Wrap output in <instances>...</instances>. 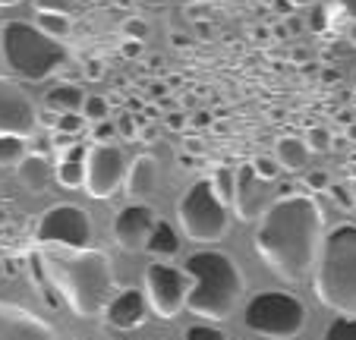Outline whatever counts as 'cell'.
I'll use <instances>...</instances> for the list:
<instances>
[{"label":"cell","instance_id":"cell-1","mask_svg":"<svg viewBox=\"0 0 356 340\" xmlns=\"http://www.w3.org/2000/svg\"><path fill=\"white\" fill-rule=\"evenodd\" d=\"M322 240H325L322 208L306 193L281 195L259 218V230H256L259 255L277 277L290 280V284H296L309 271H316Z\"/></svg>","mask_w":356,"mask_h":340},{"label":"cell","instance_id":"cell-2","mask_svg":"<svg viewBox=\"0 0 356 340\" xmlns=\"http://www.w3.org/2000/svg\"><path fill=\"white\" fill-rule=\"evenodd\" d=\"M41 265H44V277L54 284V290L82 318L104 315L108 302L120 290L114 277V265H111L108 252H101V249L44 246Z\"/></svg>","mask_w":356,"mask_h":340},{"label":"cell","instance_id":"cell-3","mask_svg":"<svg viewBox=\"0 0 356 340\" xmlns=\"http://www.w3.org/2000/svg\"><path fill=\"white\" fill-rule=\"evenodd\" d=\"M183 271L193 277L186 309L205 321H224L240 306L246 280L236 261L221 249H199L183 261Z\"/></svg>","mask_w":356,"mask_h":340},{"label":"cell","instance_id":"cell-4","mask_svg":"<svg viewBox=\"0 0 356 340\" xmlns=\"http://www.w3.org/2000/svg\"><path fill=\"white\" fill-rule=\"evenodd\" d=\"M316 296L337 315H356V224L325 234L316 261Z\"/></svg>","mask_w":356,"mask_h":340},{"label":"cell","instance_id":"cell-5","mask_svg":"<svg viewBox=\"0 0 356 340\" xmlns=\"http://www.w3.org/2000/svg\"><path fill=\"white\" fill-rule=\"evenodd\" d=\"M0 54L7 70L22 82H44L67 63V44L41 32L35 22L13 19L0 29Z\"/></svg>","mask_w":356,"mask_h":340},{"label":"cell","instance_id":"cell-6","mask_svg":"<svg viewBox=\"0 0 356 340\" xmlns=\"http://www.w3.org/2000/svg\"><path fill=\"white\" fill-rule=\"evenodd\" d=\"M177 220L189 240L218 243L230 227V205L215 193L211 180H195L177 202Z\"/></svg>","mask_w":356,"mask_h":340},{"label":"cell","instance_id":"cell-7","mask_svg":"<svg viewBox=\"0 0 356 340\" xmlns=\"http://www.w3.org/2000/svg\"><path fill=\"white\" fill-rule=\"evenodd\" d=\"M306 306L293 293L284 290H262L243 309V321L249 331L262 334L268 340H290L306 327Z\"/></svg>","mask_w":356,"mask_h":340},{"label":"cell","instance_id":"cell-8","mask_svg":"<svg viewBox=\"0 0 356 340\" xmlns=\"http://www.w3.org/2000/svg\"><path fill=\"white\" fill-rule=\"evenodd\" d=\"M92 218L79 205H54L47 208L35 224L38 246H63V249H88L92 246Z\"/></svg>","mask_w":356,"mask_h":340},{"label":"cell","instance_id":"cell-9","mask_svg":"<svg viewBox=\"0 0 356 340\" xmlns=\"http://www.w3.org/2000/svg\"><path fill=\"white\" fill-rule=\"evenodd\" d=\"M193 277L170 261H152L145 268V300L158 318H174L186 309Z\"/></svg>","mask_w":356,"mask_h":340},{"label":"cell","instance_id":"cell-10","mask_svg":"<svg viewBox=\"0 0 356 340\" xmlns=\"http://www.w3.org/2000/svg\"><path fill=\"white\" fill-rule=\"evenodd\" d=\"M127 158L117 142H95L86 158V193L92 199H111L127 180Z\"/></svg>","mask_w":356,"mask_h":340},{"label":"cell","instance_id":"cell-11","mask_svg":"<svg viewBox=\"0 0 356 340\" xmlns=\"http://www.w3.org/2000/svg\"><path fill=\"white\" fill-rule=\"evenodd\" d=\"M38 107L29 92L16 82V76H0V136H35Z\"/></svg>","mask_w":356,"mask_h":340},{"label":"cell","instance_id":"cell-12","mask_svg":"<svg viewBox=\"0 0 356 340\" xmlns=\"http://www.w3.org/2000/svg\"><path fill=\"white\" fill-rule=\"evenodd\" d=\"M158 224L155 211L145 205V202H129L120 211L114 214V224H111V234H114L117 246L136 252V249H145V240L152 234V227Z\"/></svg>","mask_w":356,"mask_h":340},{"label":"cell","instance_id":"cell-13","mask_svg":"<svg viewBox=\"0 0 356 340\" xmlns=\"http://www.w3.org/2000/svg\"><path fill=\"white\" fill-rule=\"evenodd\" d=\"M271 205V180H262L252 164L236 167L234 211L240 220H259Z\"/></svg>","mask_w":356,"mask_h":340},{"label":"cell","instance_id":"cell-14","mask_svg":"<svg viewBox=\"0 0 356 340\" xmlns=\"http://www.w3.org/2000/svg\"><path fill=\"white\" fill-rule=\"evenodd\" d=\"M0 340H60V334L22 306L0 302Z\"/></svg>","mask_w":356,"mask_h":340},{"label":"cell","instance_id":"cell-15","mask_svg":"<svg viewBox=\"0 0 356 340\" xmlns=\"http://www.w3.org/2000/svg\"><path fill=\"white\" fill-rule=\"evenodd\" d=\"M145 302H148L145 293L136 287L117 290L114 300L104 309V321L111 327H117V331H133V327H139L145 321Z\"/></svg>","mask_w":356,"mask_h":340},{"label":"cell","instance_id":"cell-16","mask_svg":"<svg viewBox=\"0 0 356 340\" xmlns=\"http://www.w3.org/2000/svg\"><path fill=\"white\" fill-rule=\"evenodd\" d=\"M158 180H161L158 158L155 154H139V158H133V164L127 167L123 186H127V193L133 195V199H145V195H152L158 189Z\"/></svg>","mask_w":356,"mask_h":340},{"label":"cell","instance_id":"cell-17","mask_svg":"<svg viewBox=\"0 0 356 340\" xmlns=\"http://www.w3.org/2000/svg\"><path fill=\"white\" fill-rule=\"evenodd\" d=\"M88 148H92V145H86V142H76V145L63 148L60 164L54 167V177H57V183H60V186H67V189L86 186V158H88Z\"/></svg>","mask_w":356,"mask_h":340},{"label":"cell","instance_id":"cell-18","mask_svg":"<svg viewBox=\"0 0 356 340\" xmlns=\"http://www.w3.org/2000/svg\"><path fill=\"white\" fill-rule=\"evenodd\" d=\"M16 174H19L22 186L29 193H41V189H47V183L54 180V167L47 164V158L38 152V154H26L22 164L16 167Z\"/></svg>","mask_w":356,"mask_h":340},{"label":"cell","instance_id":"cell-19","mask_svg":"<svg viewBox=\"0 0 356 340\" xmlns=\"http://www.w3.org/2000/svg\"><path fill=\"white\" fill-rule=\"evenodd\" d=\"M82 104H86V95L76 82H57L44 95V107L51 113H82Z\"/></svg>","mask_w":356,"mask_h":340},{"label":"cell","instance_id":"cell-20","mask_svg":"<svg viewBox=\"0 0 356 340\" xmlns=\"http://www.w3.org/2000/svg\"><path fill=\"white\" fill-rule=\"evenodd\" d=\"M145 252L155 255V261H168L180 252V236H177V230L168 220H158V224L152 227V234H148V240H145Z\"/></svg>","mask_w":356,"mask_h":340},{"label":"cell","instance_id":"cell-21","mask_svg":"<svg viewBox=\"0 0 356 340\" xmlns=\"http://www.w3.org/2000/svg\"><path fill=\"white\" fill-rule=\"evenodd\" d=\"M309 158V145L300 136H281L275 145V161L281 164V170H302Z\"/></svg>","mask_w":356,"mask_h":340},{"label":"cell","instance_id":"cell-22","mask_svg":"<svg viewBox=\"0 0 356 340\" xmlns=\"http://www.w3.org/2000/svg\"><path fill=\"white\" fill-rule=\"evenodd\" d=\"M29 154V139L22 136H0V167H19Z\"/></svg>","mask_w":356,"mask_h":340},{"label":"cell","instance_id":"cell-23","mask_svg":"<svg viewBox=\"0 0 356 340\" xmlns=\"http://www.w3.org/2000/svg\"><path fill=\"white\" fill-rule=\"evenodd\" d=\"M35 26L41 29V32H47L51 38H67L70 29H73V19H70V13H47V10H38V22Z\"/></svg>","mask_w":356,"mask_h":340},{"label":"cell","instance_id":"cell-24","mask_svg":"<svg viewBox=\"0 0 356 340\" xmlns=\"http://www.w3.org/2000/svg\"><path fill=\"white\" fill-rule=\"evenodd\" d=\"M211 186H215V193L221 195L227 205H234V193H236V170H230L227 164L215 167V174H211Z\"/></svg>","mask_w":356,"mask_h":340},{"label":"cell","instance_id":"cell-25","mask_svg":"<svg viewBox=\"0 0 356 340\" xmlns=\"http://www.w3.org/2000/svg\"><path fill=\"white\" fill-rule=\"evenodd\" d=\"M322 340H356V315H337V318L325 327Z\"/></svg>","mask_w":356,"mask_h":340},{"label":"cell","instance_id":"cell-26","mask_svg":"<svg viewBox=\"0 0 356 340\" xmlns=\"http://www.w3.org/2000/svg\"><path fill=\"white\" fill-rule=\"evenodd\" d=\"M54 129L57 136H79L86 129V117L82 113H54Z\"/></svg>","mask_w":356,"mask_h":340},{"label":"cell","instance_id":"cell-27","mask_svg":"<svg viewBox=\"0 0 356 340\" xmlns=\"http://www.w3.org/2000/svg\"><path fill=\"white\" fill-rule=\"evenodd\" d=\"M82 117L92 123H101L108 120V101L101 98V95H86V104H82Z\"/></svg>","mask_w":356,"mask_h":340},{"label":"cell","instance_id":"cell-28","mask_svg":"<svg viewBox=\"0 0 356 340\" xmlns=\"http://www.w3.org/2000/svg\"><path fill=\"white\" fill-rule=\"evenodd\" d=\"M186 340H227V337H224V331L215 325H193L186 331Z\"/></svg>","mask_w":356,"mask_h":340},{"label":"cell","instance_id":"cell-29","mask_svg":"<svg viewBox=\"0 0 356 340\" xmlns=\"http://www.w3.org/2000/svg\"><path fill=\"white\" fill-rule=\"evenodd\" d=\"M252 167H256V174L262 177V180H275L277 170H281V164H277L275 158H256L252 161Z\"/></svg>","mask_w":356,"mask_h":340},{"label":"cell","instance_id":"cell-30","mask_svg":"<svg viewBox=\"0 0 356 340\" xmlns=\"http://www.w3.org/2000/svg\"><path fill=\"white\" fill-rule=\"evenodd\" d=\"M306 145H309V148H316V152H325V148L331 145V136H328V129H322V127L309 129V133H306Z\"/></svg>","mask_w":356,"mask_h":340},{"label":"cell","instance_id":"cell-31","mask_svg":"<svg viewBox=\"0 0 356 340\" xmlns=\"http://www.w3.org/2000/svg\"><path fill=\"white\" fill-rule=\"evenodd\" d=\"M148 35V26L142 19H127L123 22V38H133V41H142Z\"/></svg>","mask_w":356,"mask_h":340},{"label":"cell","instance_id":"cell-32","mask_svg":"<svg viewBox=\"0 0 356 340\" xmlns=\"http://www.w3.org/2000/svg\"><path fill=\"white\" fill-rule=\"evenodd\" d=\"M95 142H114L117 139V123H111V120H101V123H95Z\"/></svg>","mask_w":356,"mask_h":340},{"label":"cell","instance_id":"cell-33","mask_svg":"<svg viewBox=\"0 0 356 340\" xmlns=\"http://www.w3.org/2000/svg\"><path fill=\"white\" fill-rule=\"evenodd\" d=\"M35 7L47 13H70V0H35Z\"/></svg>","mask_w":356,"mask_h":340},{"label":"cell","instance_id":"cell-34","mask_svg":"<svg viewBox=\"0 0 356 340\" xmlns=\"http://www.w3.org/2000/svg\"><path fill=\"white\" fill-rule=\"evenodd\" d=\"M117 133L127 136V139H136L139 136V129H136V117H129V113H123L120 120H117Z\"/></svg>","mask_w":356,"mask_h":340},{"label":"cell","instance_id":"cell-35","mask_svg":"<svg viewBox=\"0 0 356 340\" xmlns=\"http://www.w3.org/2000/svg\"><path fill=\"white\" fill-rule=\"evenodd\" d=\"M82 73H86L88 79H101V76H104V63H101V60H88Z\"/></svg>","mask_w":356,"mask_h":340},{"label":"cell","instance_id":"cell-36","mask_svg":"<svg viewBox=\"0 0 356 340\" xmlns=\"http://www.w3.org/2000/svg\"><path fill=\"white\" fill-rule=\"evenodd\" d=\"M337 3V10H341L343 16H350V19L356 22V0H334Z\"/></svg>","mask_w":356,"mask_h":340},{"label":"cell","instance_id":"cell-37","mask_svg":"<svg viewBox=\"0 0 356 340\" xmlns=\"http://www.w3.org/2000/svg\"><path fill=\"white\" fill-rule=\"evenodd\" d=\"M139 54H142V41H133V38L123 41V57H139Z\"/></svg>","mask_w":356,"mask_h":340},{"label":"cell","instance_id":"cell-38","mask_svg":"<svg viewBox=\"0 0 356 340\" xmlns=\"http://www.w3.org/2000/svg\"><path fill=\"white\" fill-rule=\"evenodd\" d=\"M306 183H309L312 189H325V186H328V177H325L322 170H316V174H309V180H306Z\"/></svg>","mask_w":356,"mask_h":340},{"label":"cell","instance_id":"cell-39","mask_svg":"<svg viewBox=\"0 0 356 340\" xmlns=\"http://www.w3.org/2000/svg\"><path fill=\"white\" fill-rule=\"evenodd\" d=\"M309 26L316 29V32H322V29H325V10H322V7H318L316 13H312V22H309Z\"/></svg>","mask_w":356,"mask_h":340},{"label":"cell","instance_id":"cell-40","mask_svg":"<svg viewBox=\"0 0 356 340\" xmlns=\"http://www.w3.org/2000/svg\"><path fill=\"white\" fill-rule=\"evenodd\" d=\"M334 195H337V202H341V205H347V208H350V205H353V202H350V199H347V193H343V189H341V186H334Z\"/></svg>","mask_w":356,"mask_h":340},{"label":"cell","instance_id":"cell-41","mask_svg":"<svg viewBox=\"0 0 356 340\" xmlns=\"http://www.w3.org/2000/svg\"><path fill=\"white\" fill-rule=\"evenodd\" d=\"M174 44H177V47H186L189 38H186V35H174Z\"/></svg>","mask_w":356,"mask_h":340},{"label":"cell","instance_id":"cell-42","mask_svg":"<svg viewBox=\"0 0 356 340\" xmlns=\"http://www.w3.org/2000/svg\"><path fill=\"white\" fill-rule=\"evenodd\" d=\"M309 3H316V0H290V7H309Z\"/></svg>","mask_w":356,"mask_h":340},{"label":"cell","instance_id":"cell-43","mask_svg":"<svg viewBox=\"0 0 356 340\" xmlns=\"http://www.w3.org/2000/svg\"><path fill=\"white\" fill-rule=\"evenodd\" d=\"M170 127H174V129L183 127V117H180V113H174V117H170Z\"/></svg>","mask_w":356,"mask_h":340},{"label":"cell","instance_id":"cell-44","mask_svg":"<svg viewBox=\"0 0 356 340\" xmlns=\"http://www.w3.org/2000/svg\"><path fill=\"white\" fill-rule=\"evenodd\" d=\"M347 38H350V44H356V22L350 26V32H347Z\"/></svg>","mask_w":356,"mask_h":340},{"label":"cell","instance_id":"cell-45","mask_svg":"<svg viewBox=\"0 0 356 340\" xmlns=\"http://www.w3.org/2000/svg\"><path fill=\"white\" fill-rule=\"evenodd\" d=\"M16 3H22V0H0V7H16Z\"/></svg>","mask_w":356,"mask_h":340},{"label":"cell","instance_id":"cell-46","mask_svg":"<svg viewBox=\"0 0 356 340\" xmlns=\"http://www.w3.org/2000/svg\"><path fill=\"white\" fill-rule=\"evenodd\" d=\"M145 3H152V7H161L164 0H145Z\"/></svg>","mask_w":356,"mask_h":340},{"label":"cell","instance_id":"cell-47","mask_svg":"<svg viewBox=\"0 0 356 340\" xmlns=\"http://www.w3.org/2000/svg\"><path fill=\"white\" fill-rule=\"evenodd\" d=\"M353 86H356V73H353Z\"/></svg>","mask_w":356,"mask_h":340},{"label":"cell","instance_id":"cell-48","mask_svg":"<svg viewBox=\"0 0 356 340\" xmlns=\"http://www.w3.org/2000/svg\"><path fill=\"white\" fill-rule=\"evenodd\" d=\"M195 3H205V0H195Z\"/></svg>","mask_w":356,"mask_h":340}]
</instances>
